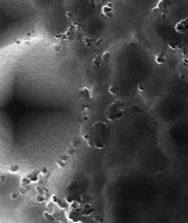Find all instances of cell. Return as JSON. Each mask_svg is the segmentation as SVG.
Instances as JSON below:
<instances>
[{"instance_id":"6da1fadb","label":"cell","mask_w":188,"mask_h":223,"mask_svg":"<svg viewBox=\"0 0 188 223\" xmlns=\"http://www.w3.org/2000/svg\"><path fill=\"white\" fill-rule=\"evenodd\" d=\"M85 71L45 39L0 50V171L29 174L58 163L79 138Z\"/></svg>"}]
</instances>
